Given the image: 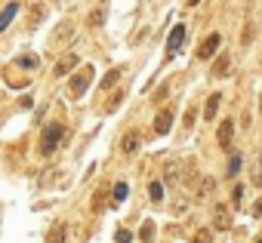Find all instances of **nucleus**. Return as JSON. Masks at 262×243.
<instances>
[{
  "instance_id": "f257e3e1",
  "label": "nucleus",
  "mask_w": 262,
  "mask_h": 243,
  "mask_svg": "<svg viewBox=\"0 0 262 243\" xmlns=\"http://www.w3.org/2000/svg\"><path fill=\"white\" fill-rule=\"evenodd\" d=\"M93 65H80L77 71H74V77H71V83H68V95L71 99H80L83 92H86V86L93 83Z\"/></svg>"
},
{
  "instance_id": "cd10ccee",
  "label": "nucleus",
  "mask_w": 262,
  "mask_h": 243,
  "mask_svg": "<svg viewBox=\"0 0 262 243\" xmlns=\"http://www.w3.org/2000/svg\"><path fill=\"white\" fill-rule=\"evenodd\" d=\"M198 4H201V0H188V7H198Z\"/></svg>"
},
{
  "instance_id": "6e6552de",
  "label": "nucleus",
  "mask_w": 262,
  "mask_h": 243,
  "mask_svg": "<svg viewBox=\"0 0 262 243\" xmlns=\"http://www.w3.org/2000/svg\"><path fill=\"white\" fill-rule=\"evenodd\" d=\"M219 43H222V37H219V34H210V37L198 46V59H210V56L219 50Z\"/></svg>"
},
{
  "instance_id": "a878e982",
  "label": "nucleus",
  "mask_w": 262,
  "mask_h": 243,
  "mask_svg": "<svg viewBox=\"0 0 262 243\" xmlns=\"http://www.w3.org/2000/svg\"><path fill=\"white\" fill-rule=\"evenodd\" d=\"M241 197H244V188H241V185H234V200H231V203H234V206H241Z\"/></svg>"
},
{
  "instance_id": "4be33fe9",
  "label": "nucleus",
  "mask_w": 262,
  "mask_h": 243,
  "mask_svg": "<svg viewBox=\"0 0 262 243\" xmlns=\"http://www.w3.org/2000/svg\"><path fill=\"white\" fill-rule=\"evenodd\" d=\"M148 194H151V200H164V188H161V182H151Z\"/></svg>"
},
{
  "instance_id": "c85d7f7f",
  "label": "nucleus",
  "mask_w": 262,
  "mask_h": 243,
  "mask_svg": "<svg viewBox=\"0 0 262 243\" xmlns=\"http://www.w3.org/2000/svg\"><path fill=\"white\" fill-rule=\"evenodd\" d=\"M259 243H262V237H259Z\"/></svg>"
},
{
  "instance_id": "f03ea898",
  "label": "nucleus",
  "mask_w": 262,
  "mask_h": 243,
  "mask_svg": "<svg viewBox=\"0 0 262 243\" xmlns=\"http://www.w3.org/2000/svg\"><path fill=\"white\" fill-rule=\"evenodd\" d=\"M62 136H65V130H62V124H50V127L43 130V136H40V154H53V151L59 148V142H62Z\"/></svg>"
},
{
  "instance_id": "423d86ee",
  "label": "nucleus",
  "mask_w": 262,
  "mask_h": 243,
  "mask_svg": "<svg viewBox=\"0 0 262 243\" xmlns=\"http://www.w3.org/2000/svg\"><path fill=\"white\" fill-rule=\"evenodd\" d=\"M139 142H142V136L136 133V130H129V133H123V139H120V151L129 157V154H136L139 151Z\"/></svg>"
},
{
  "instance_id": "9b49d317",
  "label": "nucleus",
  "mask_w": 262,
  "mask_h": 243,
  "mask_svg": "<svg viewBox=\"0 0 262 243\" xmlns=\"http://www.w3.org/2000/svg\"><path fill=\"white\" fill-rule=\"evenodd\" d=\"M120 74H123L120 68H111V71H108V74L102 77V83H99V89H111V86H114V83L120 80Z\"/></svg>"
},
{
  "instance_id": "aec40b11",
  "label": "nucleus",
  "mask_w": 262,
  "mask_h": 243,
  "mask_svg": "<svg viewBox=\"0 0 262 243\" xmlns=\"http://www.w3.org/2000/svg\"><path fill=\"white\" fill-rule=\"evenodd\" d=\"M19 68H37V56H19Z\"/></svg>"
},
{
  "instance_id": "39448f33",
  "label": "nucleus",
  "mask_w": 262,
  "mask_h": 243,
  "mask_svg": "<svg viewBox=\"0 0 262 243\" xmlns=\"http://www.w3.org/2000/svg\"><path fill=\"white\" fill-rule=\"evenodd\" d=\"M170 127H173V108H161L155 117V133L164 136V133H170Z\"/></svg>"
},
{
  "instance_id": "393cba45",
  "label": "nucleus",
  "mask_w": 262,
  "mask_h": 243,
  "mask_svg": "<svg viewBox=\"0 0 262 243\" xmlns=\"http://www.w3.org/2000/svg\"><path fill=\"white\" fill-rule=\"evenodd\" d=\"M253 185H262V163L253 166Z\"/></svg>"
},
{
  "instance_id": "1a4fd4ad",
  "label": "nucleus",
  "mask_w": 262,
  "mask_h": 243,
  "mask_svg": "<svg viewBox=\"0 0 262 243\" xmlns=\"http://www.w3.org/2000/svg\"><path fill=\"white\" fill-rule=\"evenodd\" d=\"M65 237H68V225L65 222H56L50 228V234H47V243H65Z\"/></svg>"
},
{
  "instance_id": "5701e85b",
  "label": "nucleus",
  "mask_w": 262,
  "mask_h": 243,
  "mask_svg": "<svg viewBox=\"0 0 262 243\" xmlns=\"http://www.w3.org/2000/svg\"><path fill=\"white\" fill-rule=\"evenodd\" d=\"M139 237H142V240H145V243H151V240H155V225H151V222H148V225H145V228H142V231H139Z\"/></svg>"
},
{
  "instance_id": "ddd939ff",
  "label": "nucleus",
  "mask_w": 262,
  "mask_h": 243,
  "mask_svg": "<svg viewBox=\"0 0 262 243\" xmlns=\"http://www.w3.org/2000/svg\"><path fill=\"white\" fill-rule=\"evenodd\" d=\"M228 62H231V59H228V56L222 53V56H219V59L213 62V77H225V71H228Z\"/></svg>"
},
{
  "instance_id": "20e7f679",
  "label": "nucleus",
  "mask_w": 262,
  "mask_h": 243,
  "mask_svg": "<svg viewBox=\"0 0 262 243\" xmlns=\"http://www.w3.org/2000/svg\"><path fill=\"white\" fill-rule=\"evenodd\" d=\"M231 136H234V120H222L216 130V142L222 151H231Z\"/></svg>"
},
{
  "instance_id": "f3484780",
  "label": "nucleus",
  "mask_w": 262,
  "mask_h": 243,
  "mask_svg": "<svg viewBox=\"0 0 262 243\" xmlns=\"http://www.w3.org/2000/svg\"><path fill=\"white\" fill-rule=\"evenodd\" d=\"M194 243H213V231H210V228H201V231L194 234Z\"/></svg>"
},
{
  "instance_id": "9d476101",
  "label": "nucleus",
  "mask_w": 262,
  "mask_h": 243,
  "mask_svg": "<svg viewBox=\"0 0 262 243\" xmlns=\"http://www.w3.org/2000/svg\"><path fill=\"white\" fill-rule=\"evenodd\" d=\"M219 102H222V95H219V92H213V95L207 99V108H204V120H216V114H219Z\"/></svg>"
},
{
  "instance_id": "0eeeda50",
  "label": "nucleus",
  "mask_w": 262,
  "mask_h": 243,
  "mask_svg": "<svg viewBox=\"0 0 262 243\" xmlns=\"http://www.w3.org/2000/svg\"><path fill=\"white\" fill-rule=\"evenodd\" d=\"M74 68H77V53H65V56L56 62L53 74H56V77H65V74H68V71H74Z\"/></svg>"
},
{
  "instance_id": "6ab92c4d",
  "label": "nucleus",
  "mask_w": 262,
  "mask_h": 243,
  "mask_svg": "<svg viewBox=\"0 0 262 243\" xmlns=\"http://www.w3.org/2000/svg\"><path fill=\"white\" fill-rule=\"evenodd\" d=\"M237 169H241V157L234 154V157L228 160V173H225V176H228V179H234V176H237Z\"/></svg>"
},
{
  "instance_id": "412c9836",
  "label": "nucleus",
  "mask_w": 262,
  "mask_h": 243,
  "mask_svg": "<svg viewBox=\"0 0 262 243\" xmlns=\"http://www.w3.org/2000/svg\"><path fill=\"white\" fill-rule=\"evenodd\" d=\"M126 194H129V188H126L123 182H117V185H114V200H126Z\"/></svg>"
},
{
  "instance_id": "bb28decb",
  "label": "nucleus",
  "mask_w": 262,
  "mask_h": 243,
  "mask_svg": "<svg viewBox=\"0 0 262 243\" xmlns=\"http://www.w3.org/2000/svg\"><path fill=\"white\" fill-rule=\"evenodd\" d=\"M213 191V179H204V185H201V194H210Z\"/></svg>"
},
{
  "instance_id": "b1692460",
  "label": "nucleus",
  "mask_w": 262,
  "mask_h": 243,
  "mask_svg": "<svg viewBox=\"0 0 262 243\" xmlns=\"http://www.w3.org/2000/svg\"><path fill=\"white\" fill-rule=\"evenodd\" d=\"M129 240H133V234H129L126 228H120V231L114 234V243H129Z\"/></svg>"
},
{
  "instance_id": "a211bd4d",
  "label": "nucleus",
  "mask_w": 262,
  "mask_h": 243,
  "mask_svg": "<svg viewBox=\"0 0 262 243\" xmlns=\"http://www.w3.org/2000/svg\"><path fill=\"white\" fill-rule=\"evenodd\" d=\"M68 37H71V25H62V28L56 31V40H53V43L59 46V43H62V40H68Z\"/></svg>"
},
{
  "instance_id": "dca6fc26",
  "label": "nucleus",
  "mask_w": 262,
  "mask_h": 243,
  "mask_svg": "<svg viewBox=\"0 0 262 243\" xmlns=\"http://www.w3.org/2000/svg\"><path fill=\"white\" fill-rule=\"evenodd\" d=\"M43 13H47V10H43L40 4L31 7V13H28V25H40V22H43Z\"/></svg>"
},
{
  "instance_id": "7ed1b4c3",
  "label": "nucleus",
  "mask_w": 262,
  "mask_h": 243,
  "mask_svg": "<svg viewBox=\"0 0 262 243\" xmlns=\"http://www.w3.org/2000/svg\"><path fill=\"white\" fill-rule=\"evenodd\" d=\"M182 43H185V25H173L170 37H167V56L173 59V56L182 50Z\"/></svg>"
},
{
  "instance_id": "2eb2a0df",
  "label": "nucleus",
  "mask_w": 262,
  "mask_h": 243,
  "mask_svg": "<svg viewBox=\"0 0 262 243\" xmlns=\"http://www.w3.org/2000/svg\"><path fill=\"white\" fill-rule=\"evenodd\" d=\"M105 13H108V10H105V4H102V7H96V10L90 13V25H93V28H99V25L105 22Z\"/></svg>"
},
{
  "instance_id": "4468645a",
  "label": "nucleus",
  "mask_w": 262,
  "mask_h": 243,
  "mask_svg": "<svg viewBox=\"0 0 262 243\" xmlns=\"http://www.w3.org/2000/svg\"><path fill=\"white\" fill-rule=\"evenodd\" d=\"M231 225V212L225 206H216V228H228Z\"/></svg>"
},
{
  "instance_id": "f8f14e48",
  "label": "nucleus",
  "mask_w": 262,
  "mask_h": 243,
  "mask_svg": "<svg viewBox=\"0 0 262 243\" xmlns=\"http://www.w3.org/2000/svg\"><path fill=\"white\" fill-rule=\"evenodd\" d=\"M19 13V4H7V10H4V16H0V31L4 28H10V22H13V16Z\"/></svg>"
}]
</instances>
